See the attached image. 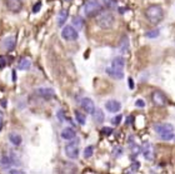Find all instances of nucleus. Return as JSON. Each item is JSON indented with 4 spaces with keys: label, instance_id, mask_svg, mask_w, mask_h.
<instances>
[{
    "label": "nucleus",
    "instance_id": "obj_26",
    "mask_svg": "<svg viewBox=\"0 0 175 174\" xmlns=\"http://www.w3.org/2000/svg\"><path fill=\"white\" fill-rule=\"evenodd\" d=\"M159 34H160L159 29H154V30H150V31L146 33V37H148V38H156Z\"/></svg>",
    "mask_w": 175,
    "mask_h": 174
},
{
    "label": "nucleus",
    "instance_id": "obj_14",
    "mask_svg": "<svg viewBox=\"0 0 175 174\" xmlns=\"http://www.w3.org/2000/svg\"><path fill=\"white\" fill-rule=\"evenodd\" d=\"M36 94L40 95V96H43V98L45 99H50L54 96V92H53V89H43V88H40L36 90Z\"/></svg>",
    "mask_w": 175,
    "mask_h": 174
},
{
    "label": "nucleus",
    "instance_id": "obj_37",
    "mask_svg": "<svg viewBox=\"0 0 175 174\" xmlns=\"http://www.w3.org/2000/svg\"><path fill=\"white\" fill-rule=\"evenodd\" d=\"M15 79H16V74H15V72H13V80L15 81Z\"/></svg>",
    "mask_w": 175,
    "mask_h": 174
},
{
    "label": "nucleus",
    "instance_id": "obj_4",
    "mask_svg": "<svg viewBox=\"0 0 175 174\" xmlns=\"http://www.w3.org/2000/svg\"><path fill=\"white\" fill-rule=\"evenodd\" d=\"M158 135L163 139V140H171L174 138V127L169 123H164V124H156L154 127Z\"/></svg>",
    "mask_w": 175,
    "mask_h": 174
},
{
    "label": "nucleus",
    "instance_id": "obj_7",
    "mask_svg": "<svg viewBox=\"0 0 175 174\" xmlns=\"http://www.w3.org/2000/svg\"><path fill=\"white\" fill-rule=\"evenodd\" d=\"M65 154L69 158H71V159L78 158L79 157V143L73 142V143L66 144V147H65Z\"/></svg>",
    "mask_w": 175,
    "mask_h": 174
},
{
    "label": "nucleus",
    "instance_id": "obj_17",
    "mask_svg": "<svg viewBox=\"0 0 175 174\" xmlns=\"http://www.w3.org/2000/svg\"><path fill=\"white\" fill-rule=\"evenodd\" d=\"M3 45H4V48H5V49L8 50V52L13 50V49H14V46H15V38H14V37L6 38V39L4 40Z\"/></svg>",
    "mask_w": 175,
    "mask_h": 174
},
{
    "label": "nucleus",
    "instance_id": "obj_5",
    "mask_svg": "<svg viewBox=\"0 0 175 174\" xmlns=\"http://www.w3.org/2000/svg\"><path fill=\"white\" fill-rule=\"evenodd\" d=\"M84 10H85L86 16L92 18V16L98 15L101 11V5L99 4L98 0H88L85 3V6H84Z\"/></svg>",
    "mask_w": 175,
    "mask_h": 174
},
{
    "label": "nucleus",
    "instance_id": "obj_36",
    "mask_svg": "<svg viewBox=\"0 0 175 174\" xmlns=\"http://www.w3.org/2000/svg\"><path fill=\"white\" fill-rule=\"evenodd\" d=\"M129 87H130V89L134 88V83H133V79L131 78H129Z\"/></svg>",
    "mask_w": 175,
    "mask_h": 174
},
{
    "label": "nucleus",
    "instance_id": "obj_29",
    "mask_svg": "<svg viewBox=\"0 0 175 174\" xmlns=\"http://www.w3.org/2000/svg\"><path fill=\"white\" fill-rule=\"evenodd\" d=\"M6 66V58L0 55V68H5Z\"/></svg>",
    "mask_w": 175,
    "mask_h": 174
},
{
    "label": "nucleus",
    "instance_id": "obj_35",
    "mask_svg": "<svg viewBox=\"0 0 175 174\" xmlns=\"http://www.w3.org/2000/svg\"><path fill=\"white\" fill-rule=\"evenodd\" d=\"M133 120H134V116L130 115V116L128 118V119H127V124H131V123H133Z\"/></svg>",
    "mask_w": 175,
    "mask_h": 174
},
{
    "label": "nucleus",
    "instance_id": "obj_12",
    "mask_svg": "<svg viewBox=\"0 0 175 174\" xmlns=\"http://www.w3.org/2000/svg\"><path fill=\"white\" fill-rule=\"evenodd\" d=\"M92 115H93V119H94V122L96 124H100V123L104 122L105 116H104V113H103L101 109H94V112L92 113Z\"/></svg>",
    "mask_w": 175,
    "mask_h": 174
},
{
    "label": "nucleus",
    "instance_id": "obj_18",
    "mask_svg": "<svg viewBox=\"0 0 175 174\" xmlns=\"http://www.w3.org/2000/svg\"><path fill=\"white\" fill-rule=\"evenodd\" d=\"M30 65H31V61H30V59H28V58H23L22 60L19 61L18 68L20 69V70H28V69L30 68Z\"/></svg>",
    "mask_w": 175,
    "mask_h": 174
},
{
    "label": "nucleus",
    "instance_id": "obj_9",
    "mask_svg": "<svg viewBox=\"0 0 175 174\" xmlns=\"http://www.w3.org/2000/svg\"><path fill=\"white\" fill-rule=\"evenodd\" d=\"M6 8L13 13H19L23 9V0H5Z\"/></svg>",
    "mask_w": 175,
    "mask_h": 174
},
{
    "label": "nucleus",
    "instance_id": "obj_34",
    "mask_svg": "<svg viewBox=\"0 0 175 174\" xmlns=\"http://www.w3.org/2000/svg\"><path fill=\"white\" fill-rule=\"evenodd\" d=\"M9 173H11V174H13V173H14V174H16V173L23 174L24 172H23V170H18V169H11V170H9Z\"/></svg>",
    "mask_w": 175,
    "mask_h": 174
},
{
    "label": "nucleus",
    "instance_id": "obj_23",
    "mask_svg": "<svg viewBox=\"0 0 175 174\" xmlns=\"http://www.w3.org/2000/svg\"><path fill=\"white\" fill-rule=\"evenodd\" d=\"M128 48H129V41H128L127 37H124L123 40H121V43H120V49H121V52H127Z\"/></svg>",
    "mask_w": 175,
    "mask_h": 174
},
{
    "label": "nucleus",
    "instance_id": "obj_11",
    "mask_svg": "<svg viewBox=\"0 0 175 174\" xmlns=\"http://www.w3.org/2000/svg\"><path fill=\"white\" fill-rule=\"evenodd\" d=\"M105 108H106L110 113H116L118 110H120L121 104L116 100H109V102L105 103Z\"/></svg>",
    "mask_w": 175,
    "mask_h": 174
},
{
    "label": "nucleus",
    "instance_id": "obj_25",
    "mask_svg": "<svg viewBox=\"0 0 175 174\" xmlns=\"http://www.w3.org/2000/svg\"><path fill=\"white\" fill-rule=\"evenodd\" d=\"M139 168H140V163H139V162H134V163L131 164L130 168H129L128 173H136Z\"/></svg>",
    "mask_w": 175,
    "mask_h": 174
},
{
    "label": "nucleus",
    "instance_id": "obj_21",
    "mask_svg": "<svg viewBox=\"0 0 175 174\" xmlns=\"http://www.w3.org/2000/svg\"><path fill=\"white\" fill-rule=\"evenodd\" d=\"M75 118H76V120H78V123H79L80 125H84V124H85V120H86L85 115L81 114L80 112H78V110L75 112Z\"/></svg>",
    "mask_w": 175,
    "mask_h": 174
},
{
    "label": "nucleus",
    "instance_id": "obj_27",
    "mask_svg": "<svg viewBox=\"0 0 175 174\" xmlns=\"http://www.w3.org/2000/svg\"><path fill=\"white\" fill-rule=\"evenodd\" d=\"M1 165H9L11 162H10V158L9 157H6V155H4V157H1Z\"/></svg>",
    "mask_w": 175,
    "mask_h": 174
},
{
    "label": "nucleus",
    "instance_id": "obj_15",
    "mask_svg": "<svg viewBox=\"0 0 175 174\" xmlns=\"http://www.w3.org/2000/svg\"><path fill=\"white\" fill-rule=\"evenodd\" d=\"M75 130L73 128H65L64 130L61 131V137L63 139H66V140H71V139L75 138Z\"/></svg>",
    "mask_w": 175,
    "mask_h": 174
},
{
    "label": "nucleus",
    "instance_id": "obj_8",
    "mask_svg": "<svg viewBox=\"0 0 175 174\" xmlns=\"http://www.w3.org/2000/svg\"><path fill=\"white\" fill-rule=\"evenodd\" d=\"M151 99H153L154 104L158 105V107H164V105H166V103H168V98L162 92H159V90H156V92L153 93Z\"/></svg>",
    "mask_w": 175,
    "mask_h": 174
},
{
    "label": "nucleus",
    "instance_id": "obj_30",
    "mask_svg": "<svg viewBox=\"0 0 175 174\" xmlns=\"http://www.w3.org/2000/svg\"><path fill=\"white\" fill-rule=\"evenodd\" d=\"M120 120H121V115L119 114V115H118V116H115V118H114V119L111 120V122H113V124H114V125H118V124H120Z\"/></svg>",
    "mask_w": 175,
    "mask_h": 174
},
{
    "label": "nucleus",
    "instance_id": "obj_2",
    "mask_svg": "<svg viewBox=\"0 0 175 174\" xmlns=\"http://www.w3.org/2000/svg\"><path fill=\"white\" fill-rule=\"evenodd\" d=\"M114 22H115V18L113 15V13L108 10H101L96 16V24L100 28H103V29H110L114 25Z\"/></svg>",
    "mask_w": 175,
    "mask_h": 174
},
{
    "label": "nucleus",
    "instance_id": "obj_20",
    "mask_svg": "<svg viewBox=\"0 0 175 174\" xmlns=\"http://www.w3.org/2000/svg\"><path fill=\"white\" fill-rule=\"evenodd\" d=\"M73 25L76 28V29H78V30H80L81 29V28L84 26V22H83V19L80 18V16H78V18H74L73 19Z\"/></svg>",
    "mask_w": 175,
    "mask_h": 174
},
{
    "label": "nucleus",
    "instance_id": "obj_38",
    "mask_svg": "<svg viewBox=\"0 0 175 174\" xmlns=\"http://www.w3.org/2000/svg\"><path fill=\"white\" fill-rule=\"evenodd\" d=\"M65 1H71V0H65Z\"/></svg>",
    "mask_w": 175,
    "mask_h": 174
},
{
    "label": "nucleus",
    "instance_id": "obj_32",
    "mask_svg": "<svg viewBox=\"0 0 175 174\" xmlns=\"http://www.w3.org/2000/svg\"><path fill=\"white\" fill-rule=\"evenodd\" d=\"M3 125H4V113L0 110V131L3 129Z\"/></svg>",
    "mask_w": 175,
    "mask_h": 174
},
{
    "label": "nucleus",
    "instance_id": "obj_6",
    "mask_svg": "<svg viewBox=\"0 0 175 174\" xmlns=\"http://www.w3.org/2000/svg\"><path fill=\"white\" fill-rule=\"evenodd\" d=\"M78 31H76L73 26H64L63 28V30H61V37L64 38L65 40H69V41H73V40H76L78 39Z\"/></svg>",
    "mask_w": 175,
    "mask_h": 174
},
{
    "label": "nucleus",
    "instance_id": "obj_13",
    "mask_svg": "<svg viewBox=\"0 0 175 174\" xmlns=\"http://www.w3.org/2000/svg\"><path fill=\"white\" fill-rule=\"evenodd\" d=\"M143 154H144V157H145L146 159H148V161H151V159L154 158L150 143H146V142L144 143V145H143Z\"/></svg>",
    "mask_w": 175,
    "mask_h": 174
},
{
    "label": "nucleus",
    "instance_id": "obj_3",
    "mask_svg": "<svg viewBox=\"0 0 175 174\" xmlns=\"http://www.w3.org/2000/svg\"><path fill=\"white\" fill-rule=\"evenodd\" d=\"M145 15L148 18V20L151 24H158L163 20L164 18V11L162 9V6L159 5H150L145 11Z\"/></svg>",
    "mask_w": 175,
    "mask_h": 174
},
{
    "label": "nucleus",
    "instance_id": "obj_22",
    "mask_svg": "<svg viewBox=\"0 0 175 174\" xmlns=\"http://www.w3.org/2000/svg\"><path fill=\"white\" fill-rule=\"evenodd\" d=\"M93 153H94V147H93V145H89V147H86L85 150H84V157L90 158L93 155Z\"/></svg>",
    "mask_w": 175,
    "mask_h": 174
},
{
    "label": "nucleus",
    "instance_id": "obj_16",
    "mask_svg": "<svg viewBox=\"0 0 175 174\" xmlns=\"http://www.w3.org/2000/svg\"><path fill=\"white\" fill-rule=\"evenodd\" d=\"M68 15H69V13H68L66 9L60 10V13L58 14V25L59 26H63L65 24V22L68 20Z\"/></svg>",
    "mask_w": 175,
    "mask_h": 174
},
{
    "label": "nucleus",
    "instance_id": "obj_10",
    "mask_svg": "<svg viewBox=\"0 0 175 174\" xmlns=\"http://www.w3.org/2000/svg\"><path fill=\"white\" fill-rule=\"evenodd\" d=\"M81 108L85 110L86 113L89 114H92L94 112V109H95V105H94V103L92 99H89V98H84L81 100Z\"/></svg>",
    "mask_w": 175,
    "mask_h": 174
},
{
    "label": "nucleus",
    "instance_id": "obj_24",
    "mask_svg": "<svg viewBox=\"0 0 175 174\" xmlns=\"http://www.w3.org/2000/svg\"><path fill=\"white\" fill-rule=\"evenodd\" d=\"M104 4L108 9H114L116 8V0H104Z\"/></svg>",
    "mask_w": 175,
    "mask_h": 174
},
{
    "label": "nucleus",
    "instance_id": "obj_33",
    "mask_svg": "<svg viewBox=\"0 0 175 174\" xmlns=\"http://www.w3.org/2000/svg\"><path fill=\"white\" fill-rule=\"evenodd\" d=\"M135 105H136V107H139V108H143V107L145 105V103H144L141 99H139V100H136V102H135Z\"/></svg>",
    "mask_w": 175,
    "mask_h": 174
},
{
    "label": "nucleus",
    "instance_id": "obj_28",
    "mask_svg": "<svg viewBox=\"0 0 175 174\" xmlns=\"http://www.w3.org/2000/svg\"><path fill=\"white\" fill-rule=\"evenodd\" d=\"M40 8H41V1H38L36 4L34 5V8H33V13H35V14H36V13L40 10Z\"/></svg>",
    "mask_w": 175,
    "mask_h": 174
},
{
    "label": "nucleus",
    "instance_id": "obj_31",
    "mask_svg": "<svg viewBox=\"0 0 175 174\" xmlns=\"http://www.w3.org/2000/svg\"><path fill=\"white\" fill-rule=\"evenodd\" d=\"M111 133H113V129L111 128H103V134L104 135H110Z\"/></svg>",
    "mask_w": 175,
    "mask_h": 174
},
{
    "label": "nucleus",
    "instance_id": "obj_19",
    "mask_svg": "<svg viewBox=\"0 0 175 174\" xmlns=\"http://www.w3.org/2000/svg\"><path fill=\"white\" fill-rule=\"evenodd\" d=\"M9 140L14 145H20L22 144V137H20L19 134H16V133H11L9 135Z\"/></svg>",
    "mask_w": 175,
    "mask_h": 174
},
{
    "label": "nucleus",
    "instance_id": "obj_1",
    "mask_svg": "<svg viewBox=\"0 0 175 174\" xmlns=\"http://www.w3.org/2000/svg\"><path fill=\"white\" fill-rule=\"evenodd\" d=\"M124 65H125V60L121 57H118L113 60L111 66L109 69H106V73L110 74L115 79H123L124 78Z\"/></svg>",
    "mask_w": 175,
    "mask_h": 174
}]
</instances>
